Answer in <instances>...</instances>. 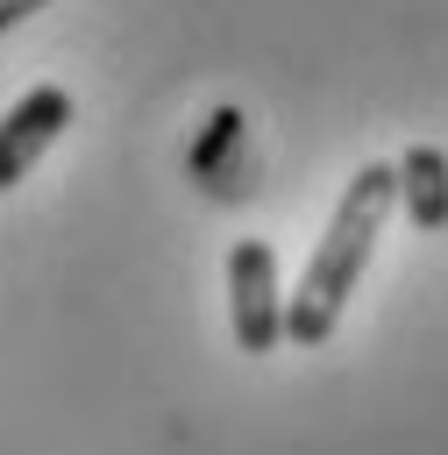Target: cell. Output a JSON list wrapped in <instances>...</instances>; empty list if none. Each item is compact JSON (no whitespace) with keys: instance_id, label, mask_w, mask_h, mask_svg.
Listing matches in <instances>:
<instances>
[{"instance_id":"6da1fadb","label":"cell","mask_w":448,"mask_h":455,"mask_svg":"<svg viewBox=\"0 0 448 455\" xmlns=\"http://www.w3.org/2000/svg\"><path fill=\"white\" fill-rule=\"evenodd\" d=\"M391 206H398V171H391V164H363V171L341 185L334 220H327L313 263L299 270V291L284 299V341L320 348V341L334 334V320H341V306H348V291H356V277H363V263H370Z\"/></svg>"},{"instance_id":"277c9868","label":"cell","mask_w":448,"mask_h":455,"mask_svg":"<svg viewBox=\"0 0 448 455\" xmlns=\"http://www.w3.org/2000/svg\"><path fill=\"white\" fill-rule=\"evenodd\" d=\"M391 171H398V206H405V220H412L420 235H441V228H448V149L412 142Z\"/></svg>"},{"instance_id":"7a4b0ae2","label":"cell","mask_w":448,"mask_h":455,"mask_svg":"<svg viewBox=\"0 0 448 455\" xmlns=\"http://www.w3.org/2000/svg\"><path fill=\"white\" fill-rule=\"evenodd\" d=\"M228 327L242 355H270L284 341V284H277V249L263 235H242L228 249Z\"/></svg>"},{"instance_id":"8992f818","label":"cell","mask_w":448,"mask_h":455,"mask_svg":"<svg viewBox=\"0 0 448 455\" xmlns=\"http://www.w3.org/2000/svg\"><path fill=\"white\" fill-rule=\"evenodd\" d=\"M36 7H50V0H0V36H7V28H14V21H28V14H36Z\"/></svg>"},{"instance_id":"3957f363","label":"cell","mask_w":448,"mask_h":455,"mask_svg":"<svg viewBox=\"0 0 448 455\" xmlns=\"http://www.w3.org/2000/svg\"><path fill=\"white\" fill-rule=\"evenodd\" d=\"M64 121H71V92H64V85H28V92L0 114V192L36 171V156L64 135Z\"/></svg>"},{"instance_id":"5b68a950","label":"cell","mask_w":448,"mask_h":455,"mask_svg":"<svg viewBox=\"0 0 448 455\" xmlns=\"http://www.w3.org/2000/svg\"><path fill=\"white\" fill-rule=\"evenodd\" d=\"M242 142V114L235 107H220V114H206V135H199V149H192V171L213 185V171H220V156Z\"/></svg>"}]
</instances>
